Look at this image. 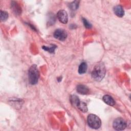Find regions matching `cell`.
I'll list each match as a JSON object with an SVG mask.
<instances>
[{
    "label": "cell",
    "instance_id": "8992f818",
    "mask_svg": "<svg viewBox=\"0 0 131 131\" xmlns=\"http://www.w3.org/2000/svg\"><path fill=\"white\" fill-rule=\"evenodd\" d=\"M58 20L63 24H67L68 20V15L67 12L64 10H59L57 14Z\"/></svg>",
    "mask_w": 131,
    "mask_h": 131
},
{
    "label": "cell",
    "instance_id": "ba28073f",
    "mask_svg": "<svg viewBox=\"0 0 131 131\" xmlns=\"http://www.w3.org/2000/svg\"><path fill=\"white\" fill-rule=\"evenodd\" d=\"M114 11L115 14L120 17H122L124 14V11L123 7L120 5H117L114 8Z\"/></svg>",
    "mask_w": 131,
    "mask_h": 131
},
{
    "label": "cell",
    "instance_id": "2e32d148",
    "mask_svg": "<svg viewBox=\"0 0 131 131\" xmlns=\"http://www.w3.org/2000/svg\"><path fill=\"white\" fill-rule=\"evenodd\" d=\"M8 17V14L7 13V12L6 11H1V15H0V18L1 20L2 21H4L7 19Z\"/></svg>",
    "mask_w": 131,
    "mask_h": 131
},
{
    "label": "cell",
    "instance_id": "9a60e30c",
    "mask_svg": "<svg viewBox=\"0 0 131 131\" xmlns=\"http://www.w3.org/2000/svg\"><path fill=\"white\" fill-rule=\"evenodd\" d=\"M56 48V46H55V45H52V46L51 47H48L47 46H43L42 47V49L45 50L47 51L48 52H49L50 53H53L55 51V49Z\"/></svg>",
    "mask_w": 131,
    "mask_h": 131
},
{
    "label": "cell",
    "instance_id": "7a4b0ae2",
    "mask_svg": "<svg viewBox=\"0 0 131 131\" xmlns=\"http://www.w3.org/2000/svg\"><path fill=\"white\" fill-rule=\"evenodd\" d=\"M39 77V72L37 67L35 64L32 65L28 71L29 81L31 84H35L37 83Z\"/></svg>",
    "mask_w": 131,
    "mask_h": 131
},
{
    "label": "cell",
    "instance_id": "8fae6325",
    "mask_svg": "<svg viewBox=\"0 0 131 131\" xmlns=\"http://www.w3.org/2000/svg\"><path fill=\"white\" fill-rule=\"evenodd\" d=\"M70 102L73 106L77 107L80 102V100L77 96L73 95L70 97Z\"/></svg>",
    "mask_w": 131,
    "mask_h": 131
},
{
    "label": "cell",
    "instance_id": "6da1fadb",
    "mask_svg": "<svg viewBox=\"0 0 131 131\" xmlns=\"http://www.w3.org/2000/svg\"><path fill=\"white\" fill-rule=\"evenodd\" d=\"M105 72L104 65L102 63H100L94 67L92 72V77L96 81H100L104 77Z\"/></svg>",
    "mask_w": 131,
    "mask_h": 131
},
{
    "label": "cell",
    "instance_id": "30bf717a",
    "mask_svg": "<svg viewBox=\"0 0 131 131\" xmlns=\"http://www.w3.org/2000/svg\"><path fill=\"white\" fill-rule=\"evenodd\" d=\"M12 8L16 14H20L21 13V8L18 4L14 1H13L11 4Z\"/></svg>",
    "mask_w": 131,
    "mask_h": 131
},
{
    "label": "cell",
    "instance_id": "3957f363",
    "mask_svg": "<svg viewBox=\"0 0 131 131\" xmlns=\"http://www.w3.org/2000/svg\"><path fill=\"white\" fill-rule=\"evenodd\" d=\"M87 121L89 126L94 129L99 128L101 124L100 118L94 114H90L88 116Z\"/></svg>",
    "mask_w": 131,
    "mask_h": 131
},
{
    "label": "cell",
    "instance_id": "9c48e42d",
    "mask_svg": "<svg viewBox=\"0 0 131 131\" xmlns=\"http://www.w3.org/2000/svg\"><path fill=\"white\" fill-rule=\"evenodd\" d=\"M102 99L103 100V101L106 103L107 104L111 105V106H113L115 105V101L114 100V99L112 97H111L110 95H104L103 98Z\"/></svg>",
    "mask_w": 131,
    "mask_h": 131
},
{
    "label": "cell",
    "instance_id": "7c38bea8",
    "mask_svg": "<svg viewBox=\"0 0 131 131\" xmlns=\"http://www.w3.org/2000/svg\"><path fill=\"white\" fill-rule=\"evenodd\" d=\"M86 70H87V64L86 62H83L79 66L78 73L80 74H84L86 72Z\"/></svg>",
    "mask_w": 131,
    "mask_h": 131
},
{
    "label": "cell",
    "instance_id": "52a82bcc",
    "mask_svg": "<svg viewBox=\"0 0 131 131\" xmlns=\"http://www.w3.org/2000/svg\"><path fill=\"white\" fill-rule=\"evenodd\" d=\"M77 92L82 95H86L89 92V88L84 85L82 84H79L77 86L76 88Z\"/></svg>",
    "mask_w": 131,
    "mask_h": 131
},
{
    "label": "cell",
    "instance_id": "4fadbf2b",
    "mask_svg": "<svg viewBox=\"0 0 131 131\" xmlns=\"http://www.w3.org/2000/svg\"><path fill=\"white\" fill-rule=\"evenodd\" d=\"M77 107L83 112H86L88 111V107L86 104L84 102L80 101Z\"/></svg>",
    "mask_w": 131,
    "mask_h": 131
},
{
    "label": "cell",
    "instance_id": "277c9868",
    "mask_svg": "<svg viewBox=\"0 0 131 131\" xmlns=\"http://www.w3.org/2000/svg\"><path fill=\"white\" fill-rule=\"evenodd\" d=\"M113 127L117 130H122L126 127V123L125 121L122 118H117L113 122Z\"/></svg>",
    "mask_w": 131,
    "mask_h": 131
},
{
    "label": "cell",
    "instance_id": "5bb4252c",
    "mask_svg": "<svg viewBox=\"0 0 131 131\" xmlns=\"http://www.w3.org/2000/svg\"><path fill=\"white\" fill-rule=\"evenodd\" d=\"M79 1H75L73 2L72 3H70L69 5V7L70 8V9L72 10H76L78 7V5H79Z\"/></svg>",
    "mask_w": 131,
    "mask_h": 131
},
{
    "label": "cell",
    "instance_id": "5b68a950",
    "mask_svg": "<svg viewBox=\"0 0 131 131\" xmlns=\"http://www.w3.org/2000/svg\"><path fill=\"white\" fill-rule=\"evenodd\" d=\"M67 36L68 34L67 32L64 30L61 29L56 30L54 33V37L61 41L64 40L67 38Z\"/></svg>",
    "mask_w": 131,
    "mask_h": 131
},
{
    "label": "cell",
    "instance_id": "e0dca14e",
    "mask_svg": "<svg viewBox=\"0 0 131 131\" xmlns=\"http://www.w3.org/2000/svg\"><path fill=\"white\" fill-rule=\"evenodd\" d=\"M82 21H83V23L84 24V27L87 28V29H90V28H92V25L91 24H90L88 20L87 19H86L85 18H82Z\"/></svg>",
    "mask_w": 131,
    "mask_h": 131
}]
</instances>
